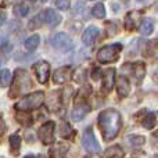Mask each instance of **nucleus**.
Masks as SVG:
<instances>
[{
    "label": "nucleus",
    "mask_w": 158,
    "mask_h": 158,
    "mask_svg": "<svg viewBox=\"0 0 158 158\" xmlns=\"http://www.w3.org/2000/svg\"><path fill=\"white\" fill-rule=\"evenodd\" d=\"M121 125H122V119H121V114L117 110H104L98 115V126H100L104 140L107 142L117 137V135L121 131Z\"/></svg>",
    "instance_id": "1"
},
{
    "label": "nucleus",
    "mask_w": 158,
    "mask_h": 158,
    "mask_svg": "<svg viewBox=\"0 0 158 158\" xmlns=\"http://www.w3.org/2000/svg\"><path fill=\"white\" fill-rule=\"evenodd\" d=\"M32 86V82L29 79V75L25 69H15V75H14V82H13V86L10 89V93L8 96L10 97H18L21 96L22 93H25L29 87Z\"/></svg>",
    "instance_id": "2"
},
{
    "label": "nucleus",
    "mask_w": 158,
    "mask_h": 158,
    "mask_svg": "<svg viewBox=\"0 0 158 158\" xmlns=\"http://www.w3.org/2000/svg\"><path fill=\"white\" fill-rule=\"evenodd\" d=\"M44 103V93L43 92H35L31 94L25 96L24 98L18 101L15 104V110L17 111H22V112H28L31 110H36Z\"/></svg>",
    "instance_id": "3"
},
{
    "label": "nucleus",
    "mask_w": 158,
    "mask_h": 158,
    "mask_svg": "<svg viewBox=\"0 0 158 158\" xmlns=\"http://www.w3.org/2000/svg\"><path fill=\"white\" fill-rule=\"evenodd\" d=\"M122 50V44L121 43H114V44H108V46L101 47L97 52V61L98 63H114L118 60Z\"/></svg>",
    "instance_id": "4"
},
{
    "label": "nucleus",
    "mask_w": 158,
    "mask_h": 158,
    "mask_svg": "<svg viewBox=\"0 0 158 158\" xmlns=\"http://www.w3.org/2000/svg\"><path fill=\"white\" fill-rule=\"evenodd\" d=\"M52 44L54 49L60 50L63 53H67L72 49L74 43H72V39L69 38V35H67L65 32H58L56 33L52 38Z\"/></svg>",
    "instance_id": "5"
},
{
    "label": "nucleus",
    "mask_w": 158,
    "mask_h": 158,
    "mask_svg": "<svg viewBox=\"0 0 158 158\" xmlns=\"http://www.w3.org/2000/svg\"><path fill=\"white\" fill-rule=\"evenodd\" d=\"M38 137L43 144H52L54 142V122L53 121H47L39 128Z\"/></svg>",
    "instance_id": "6"
},
{
    "label": "nucleus",
    "mask_w": 158,
    "mask_h": 158,
    "mask_svg": "<svg viewBox=\"0 0 158 158\" xmlns=\"http://www.w3.org/2000/svg\"><path fill=\"white\" fill-rule=\"evenodd\" d=\"M82 144L86 148V151L89 153H98L100 151V146H98L97 140L94 137V133H93L92 128H87L86 131L83 132V136H82Z\"/></svg>",
    "instance_id": "7"
},
{
    "label": "nucleus",
    "mask_w": 158,
    "mask_h": 158,
    "mask_svg": "<svg viewBox=\"0 0 158 158\" xmlns=\"http://www.w3.org/2000/svg\"><path fill=\"white\" fill-rule=\"evenodd\" d=\"M32 69L35 72L38 81L40 82L42 85H44L47 81H49V74H50V64L47 61H39V63H35L32 65Z\"/></svg>",
    "instance_id": "8"
},
{
    "label": "nucleus",
    "mask_w": 158,
    "mask_h": 158,
    "mask_svg": "<svg viewBox=\"0 0 158 158\" xmlns=\"http://www.w3.org/2000/svg\"><path fill=\"white\" fill-rule=\"evenodd\" d=\"M89 111H90L89 104H87L83 98H78V100L75 101L74 110H72V119L74 121H82L85 117H86V114Z\"/></svg>",
    "instance_id": "9"
},
{
    "label": "nucleus",
    "mask_w": 158,
    "mask_h": 158,
    "mask_svg": "<svg viewBox=\"0 0 158 158\" xmlns=\"http://www.w3.org/2000/svg\"><path fill=\"white\" fill-rule=\"evenodd\" d=\"M71 67H61L53 74V82L56 85H63L69 81L71 78Z\"/></svg>",
    "instance_id": "10"
},
{
    "label": "nucleus",
    "mask_w": 158,
    "mask_h": 158,
    "mask_svg": "<svg viewBox=\"0 0 158 158\" xmlns=\"http://www.w3.org/2000/svg\"><path fill=\"white\" fill-rule=\"evenodd\" d=\"M43 19L49 27L54 28L61 22V15L53 8H47V10L43 11Z\"/></svg>",
    "instance_id": "11"
},
{
    "label": "nucleus",
    "mask_w": 158,
    "mask_h": 158,
    "mask_svg": "<svg viewBox=\"0 0 158 158\" xmlns=\"http://www.w3.org/2000/svg\"><path fill=\"white\" fill-rule=\"evenodd\" d=\"M114 79H115V69L110 68L104 72L103 75V90L106 93H110L114 87Z\"/></svg>",
    "instance_id": "12"
},
{
    "label": "nucleus",
    "mask_w": 158,
    "mask_h": 158,
    "mask_svg": "<svg viewBox=\"0 0 158 158\" xmlns=\"http://www.w3.org/2000/svg\"><path fill=\"white\" fill-rule=\"evenodd\" d=\"M97 36H98L97 28L89 27V28H86V31H85L83 35H82V42H83V44H86V46H90V44H93L96 42Z\"/></svg>",
    "instance_id": "13"
},
{
    "label": "nucleus",
    "mask_w": 158,
    "mask_h": 158,
    "mask_svg": "<svg viewBox=\"0 0 158 158\" xmlns=\"http://www.w3.org/2000/svg\"><path fill=\"white\" fill-rule=\"evenodd\" d=\"M68 144L65 143H56L52 148H50V157L52 158H64L68 151Z\"/></svg>",
    "instance_id": "14"
},
{
    "label": "nucleus",
    "mask_w": 158,
    "mask_h": 158,
    "mask_svg": "<svg viewBox=\"0 0 158 158\" xmlns=\"http://www.w3.org/2000/svg\"><path fill=\"white\" fill-rule=\"evenodd\" d=\"M117 90H118V94H119L121 97H126V96H129V93H131V85H129V81L125 77L118 78Z\"/></svg>",
    "instance_id": "15"
},
{
    "label": "nucleus",
    "mask_w": 158,
    "mask_h": 158,
    "mask_svg": "<svg viewBox=\"0 0 158 158\" xmlns=\"http://www.w3.org/2000/svg\"><path fill=\"white\" fill-rule=\"evenodd\" d=\"M132 69H133V75H135V81L136 83H140L144 78L146 74V65L143 63H136L132 65Z\"/></svg>",
    "instance_id": "16"
},
{
    "label": "nucleus",
    "mask_w": 158,
    "mask_h": 158,
    "mask_svg": "<svg viewBox=\"0 0 158 158\" xmlns=\"http://www.w3.org/2000/svg\"><path fill=\"white\" fill-rule=\"evenodd\" d=\"M137 17H139V13H137V11H132V13L126 14V17H125V28L128 31H133L135 29Z\"/></svg>",
    "instance_id": "17"
},
{
    "label": "nucleus",
    "mask_w": 158,
    "mask_h": 158,
    "mask_svg": "<svg viewBox=\"0 0 158 158\" xmlns=\"http://www.w3.org/2000/svg\"><path fill=\"white\" fill-rule=\"evenodd\" d=\"M60 101H61V93L57 90V92H53L52 94L49 96L47 106L50 107V110L56 111V110H58V107H60Z\"/></svg>",
    "instance_id": "18"
},
{
    "label": "nucleus",
    "mask_w": 158,
    "mask_h": 158,
    "mask_svg": "<svg viewBox=\"0 0 158 158\" xmlns=\"http://www.w3.org/2000/svg\"><path fill=\"white\" fill-rule=\"evenodd\" d=\"M39 43H40V38H39V35H32L29 36V38L25 40L24 46L27 50H29V52H33L35 49H38Z\"/></svg>",
    "instance_id": "19"
},
{
    "label": "nucleus",
    "mask_w": 158,
    "mask_h": 158,
    "mask_svg": "<svg viewBox=\"0 0 158 158\" xmlns=\"http://www.w3.org/2000/svg\"><path fill=\"white\" fill-rule=\"evenodd\" d=\"M19 147H21V137L18 135H11L10 136V150L14 156H18Z\"/></svg>",
    "instance_id": "20"
},
{
    "label": "nucleus",
    "mask_w": 158,
    "mask_h": 158,
    "mask_svg": "<svg viewBox=\"0 0 158 158\" xmlns=\"http://www.w3.org/2000/svg\"><path fill=\"white\" fill-rule=\"evenodd\" d=\"M104 158H123V150L119 146H112L106 151Z\"/></svg>",
    "instance_id": "21"
},
{
    "label": "nucleus",
    "mask_w": 158,
    "mask_h": 158,
    "mask_svg": "<svg viewBox=\"0 0 158 158\" xmlns=\"http://www.w3.org/2000/svg\"><path fill=\"white\" fill-rule=\"evenodd\" d=\"M60 136L64 137V139H69V137L74 136V131H72L71 125H69L68 122H60Z\"/></svg>",
    "instance_id": "22"
},
{
    "label": "nucleus",
    "mask_w": 158,
    "mask_h": 158,
    "mask_svg": "<svg viewBox=\"0 0 158 158\" xmlns=\"http://www.w3.org/2000/svg\"><path fill=\"white\" fill-rule=\"evenodd\" d=\"M153 28H154V25L150 18H144L139 25V31L143 35H150V33L153 32Z\"/></svg>",
    "instance_id": "23"
},
{
    "label": "nucleus",
    "mask_w": 158,
    "mask_h": 158,
    "mask_svg": "<svg viewBox=\"0 0 158 158\" xmlns=\"http://www.w3.org/2000/svg\"><path fill=\"white\" fill-rule=\"evenodd\" d=\"M43 22H44V19H43V13H40V14L35 15L32 19H31L29 24H28V28H29L31 31H35V29H38V28H40Z\"/></svg>",
    "instance_id": "24"
},
{
    "label": "nucleus",
    "mask_w": 158,
    "mask_h": 158,
    "mask_svg": "<svg viewBox=\"0 0 158 158\" xmlns=\"http://www.w3.org/2000/svg\"><path fill=\"white\" fill-rule=\"evenodd\" d=\"M17 121H18L21 125L24 126H29L31 123H32V118H31L29 114H27V112H22V111H18V114H17Z\"/></svg>",
    "instance_id": "25"
},
{
    "label": "nucleus",
    "mask_w": 158,
    "mask_h": 158,
    "mask_svg": "<svg viewBox=\"0 0 158 158\" xmlns=\"http://www.w3.org/2000/svg\"><path fill=\"white\" fill-rule=\"evenodd\" d=\"M142 125L144 126L146 129H153L156 126V115L154 114H147L144 118L142 119Z\"/></svg>",
    "instance_id": "26"
},
{
    "label": "nucleus",
    "mask_w": 158,
    "mask_h": 158,
    "mask_svg": "<svg viewBox=\"0 0 158 158\" xmlns=\"http://www.w3.org/2000/svg\"><path fill=\"white\" fill-rule=\"evenodd\" d=\"M10 81H11L10 69H3V71H0V86L2 87L8 86V85H10Z\"/></svg>",
    "instance_id": "27"
},
{
    "label": "nucleus",
    "mask_w": 158,
    "mask_h": 158,
    "mask_svg": "<svg viewBox=\"0 0 158 158\" xmlns=\"http://www.w3.org/2000/svg\"><path fill=\"white\" fill-rule=\"evenodd\" d=\"M92 14L96 18H104V17H106V7H104V4L97 3V4L92 8Z\"/></svg>",
    "instance_id": "28"
},
{
    "label": "nucleus",
    "mask_w": 158,
    "mask_h": 158,
    "mask_svg": "<svg viewBox=\"0 0 158 158\" xmlns=\"http://www.w3.org/2000/svg\"><path fill=\"white\" fill-rule=\"evenodd\" d=\"M28 13H29V8L25 4H18L14 7V14H15L17 17H27Z\"/></svg>",
    "instance_id": "29"
},
{
    "label": "nucleus",
    "mask_w": 158,
    "mask_h": 158,
    "mask_svg": "<svg viewBox=\"0 0 158 158\" xmlns=\"http://www.w3.org/2000/svg\"><path fill=\"white\" fill-rule=\"evenodd\" d=\"M128 140L131 142V144H133V146H142V144H144V142H146V139L143 136H136V135L129 136Z\"/></svg>",
    "instance_id": "30"
},
{
    "label": "nucleus",
    "mask_w": 158,
    "mask_h": 158,
    "mask_svg": "<svg viewBox=\"0 0 158 158\" xmlns=\"http://www.w3.org/2000/svg\"><path fill=\"white\" fill-rule=\"evenodd\" d=\"M69 6H71L69 0H56V7L60 10H68Z\"/></svg>",
    "instance_id": "31"
},
{
    "label": "nucleus",
    "mask_w": 158,
    "mask_h": 158,
    "mask_svg": "<svg viewBox=\"0 0 158 158\" xmlns=\"http://www.w3.org/2000/svg\"><path fill=\"white\" fill-rule=\"evenodd\" d=\"M4 21H6V10L0 7V27L4 24Z\"/></svg>",
    "instance_id": "32"
},
{
    "label": "nucleus",
    "mask_w": 158,
    "mask_h": 158,
    "mask_svg": "<svg viewBox=\"0 0 158 158\" xmlns=\"http://www.w3.org/2000/svg\"><path fill=\"white\" fill-rule=\"evenodd\" d=\"M4 132H6V122H4V119L0 117V136H2Z\"/></svg>",
    "instance_id": "33"
},
{
    "label": "nucleus",
    "mask_w": 158,
    "mask_h": 158,
    "mask_svg": "<svg viewBox=\"0 0 158 158\" xmlns=\"http://www.w3.org/2000/svg\"><path fill=\"white\" fill-rule=\"evenodd\" d=\"M2 50H3V53H8L11 50V44L6 42L4 44H2Z\"/></svg>",
    "instance_id": "34"
},
{
    "label": "nucleus",
    "mask_w": 158,
    "mask_h": 158,
    "mask_svg": "<svg viewBox=\"0 0 158 158\" xmlns=\"http://www.w3.org/2000/svg\"><path fill=\"white\" fill-rule=\"evenodd\" d=\"M92 78L94 79V81H97L98 78H100V69L98 68H94L93 69V74H92Z\"/></svg>",
    "instance_id": "35"
},
{
    "label": "nucleus",
    "mask_w": 158,
    "mask_h": 158,
    "mask_svg": "<svg viewBox=\"0 0 158 158\" xmlns=\"http://www.w3.org/2000/svg\"><path fill=\"white\" fill-rule=\"evenodd\" d=\"M25 158H35V157H33V156H27Z\"/></svg>",
    "instance_id": "36"
},
{
    "label": "nucleus",
    "mask_w": 158,
    "mask_h": 158,
    "mask_svg": "<svg viewBox=\"0 0 158 158\" xmlns=\"http://www.w3.org/2000/svg\"><path fill=\"white\" fill-rule=\"evenodd\" d=\"M137 2H146V0H137Z\"/></svg>",
    "instance_id": "37"
},
{
    "label": "nucleus",
    "mask_w": 158,
    "mask_h": 158,
    "mask_svg": "<svg viewBox=\"0 0 158 158\" xmlns=\"http://www.w3.org/2000/svg\"><path fill=\"white\" fill-rule=\"evenodd\" d=\"M40 2H43V3H44V2H47V0H40Z\"/></svg>",
    "instance_id": "38"
},
{
    "label": "nucleus",
    "mask_w": 158,
    "mask_h": 158,
    "mask_svg": "<svg viewBox=\"0 0 158 158\" xmlns=\"http://www.w3.org/2000/svg\"><path fill=\"white\" fill-rule=\"evenodd\" d=\"M153 158H158V156H154V157H153Z\"/></svg>",
    "instance_id": "39"
},
{
    "label": "nucleus",
    "mask_w": 158,
    "mask_h": 158,
    "mask_svg": "<svg viewBox=\"0 0 158 158\" xmlns=\"http://www.w3.org/2000/svg\"><path fill=\"white\" fill-rule=\"evenodd\" d=\"M31 2H35V0H31Z\"/></svg>",
    "instance_id": "40"
}]
</instances>
